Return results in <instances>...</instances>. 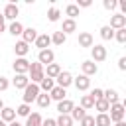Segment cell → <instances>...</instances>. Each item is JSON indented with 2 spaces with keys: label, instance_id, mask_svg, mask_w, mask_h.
I'll return each instance as SVG.
<instances>
[{
  "label": "cell",
  "instance_id": "obj_1",
  "mask_svg": "<svg viewBox=\"0 0 126 126\" xmlns=\"http://www.w3.org/2000/svg\"><path fill=\"white\" fill-rule=\"evenodd\" d=\"M28 73H30L28 79H30V83H33V85H39V83L43 81V77H45V73H43V65H41L39 61L30 63V71H28Z\"/></svg>",
  "mask_w": 126,
  "mask_h": 126
},
{
  "label": "cell",
  "instance_id": "obj_2",
  "mask_svg": "<svg viewBox=\"0 0 126 126\" xmlns=\"http://www.w3.org/2000/svg\"><path fill=\"white\" fill-rule=\"evenodd\" d=\"M110 112H108V118H110V122L114 124V122H122L124 120V116H126V106L122 104V102H116V104H110V108H108Z\"/></svg>",
  "mask_w": 126,
  "mask_h": 126
},
{
  "label": "cell",
  "instance_id": "obj_3",
  "mask_svg": "<svg viewBox=\"0 0 126 126\" xmlns=\"http://www.w3.org/2000/svg\"><path fill=\"white\" fill-rule=\"evenodd\" d=\"M41 91H39V85H33V83H30L26 89H24V94H22V100H24V104H32L35 98H37V94H39Z\"/></svg>",
  "mask_w": 126,
  "mask_h": 126
},
{
  "label": "cell",
  "instance_id": "obj_4",
  "mask_svg": "<svg viewBox=\"0 0 126 126\" xmlns=\"http://www.w3.org/2000/svg\"><path fill=\"white\" fill-rule=\"evenodd\" d=\"M91 61L93 63H102L104 59H106V47L104 45H100V43H94L93 47H91Z\"/></svg>",
  "mask_w": 126,
  "mask_h": 126
},
{
  "label": "cell",
  "instance_id": "obj_5",
  "mask_svg": "<svg viewBox=\"0 0 126 126\" xmlns=\"http://www.w3.org/2000/svg\"><path fill=\"white\" fill-rule=\"evenodd\" d=\"M14 73L16 75H28V71H30V61L26 59V57H16V61H14Z\"/></svg>",
  "mask_w": 126,
  "mask_h": 126
},
{
  "label": "cell",
  "instance_id": "obj_6",
  "mask_svg": "<svg viewBox=\"0 0 126 126\" xmlns=\"http://www.w3.org/2000/svg\"><path fill=\"white\" fill-rule=\"evenodd\" d=\"M18 14H20V8H18V4H14V2H10V4H6V8H4V12H2V16H4V20H10V22H16V18H18Z\"/></svg>",
  "mask_w": 126,
  "mask_h": 126
},
{
  "label": "cell",
  "instance_id": "obj_7",
  "mask_svg": "<svg viewBox=\"0 0 126 126\" xmlns=\"http://www.w3.org/2000/svg\"><path fill=\"white\" fill-rule=\"evenodd\" d=\"M37 61H39L43 67L51 65V63L55 61V53H53V49H41V51L37 53Z\"/></svg>",
  "mask_w": 126,
  "mask_h": 126
},
{
  "label": "cell",
  "instance_id": "obj_8",
  "mask_svg": "<svg viewBox=\"0 0 126 126\" xmlns=\"http://www.w3.org/2000/svg\"><path fill=\"white\" fill-rule=\"evenodd\" d=\"M55 83H57V87L67 89L69 85H73V75H71L69 71H61V73L55 77Z\"/></svg>",
  "mask_w": 126,
  "mask_h": 126
},
{
  "label": "cell",
  "instance_id": "obj_9",
  "mask_svg": "<svg viewBox=\"0 0 126 126\" xmlns=\"http://www.w3.org/2000/svg\"><path fill=\"white\" fill-rule=\"evenodd\" d=\"M35 47L41 51V49H49V45H51V35H47V33H37V37H35Z\"/></svg>",
  "mask_w": 126,
  "mask_h": 126
},
{
  "label": "cell",
  "instance_id": "obj_10",
  "mask_svg": "<svg viewBox=\"0 0 126 126\" xmlns=\"http://www.w3.org/2000/svg\"><path fill=\"white\" fill-rule=\"evenodd\" d=\"M47 94H49V98H51V100L61 102V100H65V96H67V89H61V87H57V85H55Z\"/></svg>",
  "mask_w": 126,
  "mask_h": 126
},
{
  "label": "cell",
  "instance_id": "obj_11",
  "mask_svg": "<svg viewBox=\"0 0 126 126\" xmlns=\"http://www.w3.org/2000/svg\"><path fill=\"white\" fill-rule=\"evenodd\" d=\"M110 28H112V30H122V28H126V16H122V14H112V16H110Z\"/></svg>",
  "mask_w": 126,
  "mask_h": 126
},
{
  "label": "cell",
  "instance_id": "obj_12",
  "mask_svg": "<svg viewBox=\"0 0 126 126\" xmlns=\"http://www.w3.org/2000/svg\"><path fill=\"white\" fill-rule=\"evenodd\" d=\"M81 75H87V77H91V75H96V71H98V67H96V63H93L91 59H87V61H83L81 63Z\"/></svg>",
  "mask_w": 126,
  "mask_h": 126
},
{
  "label": "cell",
  "instance_id": "obj_13",
  "mask_svg": "<svg viewBox=\"0 0 126 126\" xmlns=\"http://www.w3.org/2000/svg\"><path fill=\"white\" fill-rule=\"evenodd\" d=\"M102 98H104L108 104H116V102H120V94H118V91H114V89H106V91H102Z\"/></svg>",
  "mask_w": 126,
  "mask_h": 126
},
{
  "label": "cell",
  "instance_id": "obj_14",
  "mask_svg": "<svg viewBox=\"0 0 126 126\" xmlns=\"http://www.w3.org/2000/svg\"><path fill=\"white\" fill-rule=\"evenodd\" d=\"M35 37H37V30H35V28H24V32H22V41H26V43L30 45V43L35 41Z\"/></svg>",
  "mask_w": 126,
  "mask_h": 126
},
{
  "label": "cell",
  "instance_id": "obj_15",
  "mask_svg": "<svg viewBox=\"0 0 126 126\" xmlns=\"http://www.w3.org/2000/svg\"><path fill=\"white\" fill-rule=\"evenodd\" d=\"M73 85L77 87V91H87L91 87V79L87 75H79L77 79H73Z\"/></svg>",
  "mask_w": 126,
  "mask_h": 126
},
{
  "label": "cell",
  "instance_id": "obj_16",
  "mask_svg": "<svg viewBox=\"0 0 126 126\" xmlns=\"http://www.w3.org/2000/svg\"><path fill=\"white\" fill-rule=\"evenodd\" d=\"M0 120L6 122V124H10L12 120H16V110L10 108V106H4V108L0 110Z\"/></svg>",
  "mask_w": 126,
  "mask_h": 126
},
{
  "label": "cell",
  "instance_id": "obj_17",
  "mask_svg": "<svg viewBox=\"0 0 126 126\" xmlns=\"http://www.w3.org/2000/svg\"><path fill=\"white\" fill-rule=\"evenodd\" d=\"M14 53H16V57H26V55L30 53V45L20 39V41H16V45H14Z\"/></svg>",
  "mask_w": 126,
  "mask_h": 126
},
{
  "label": "cell",
  "instance_id": "obj_18",
  "mask_svg": "<svg viewBox=\"0 0 126 126\" xmlns=\"http://www.w3.org/2000/svg\"><path fill=\"white\" fill-rule=\"evenodd\" d=\"M79 45H81V47H93V45H94L93 35H91L89 32H81V33H79Z\"/></svg>",
  "mask_w": 126,
  "mask_h": 126
},
{
  "label": "cell",
  "instance_id": "obj_19",
  "mask_svg": "<svg viewBox=\"0 0 126 126\" xmlns=\"http://www.w3.org/2000/svg\"><path fill=\"white\" fill-rule=\"evenodd\" d=\"M43 73H45V77H49V79L55 81V77L61 73V67H59V63H51V65L43 67Z\"/></svg>",
  "mask_w": 126,
  "mask_h": 126
},
{
  "label": "cell",
  "instance_id": "obj_20",
  "mask_svg": "<svg viewBox=\"0 0 126 126\" xmlns=\"http://www.w3.org/2000/svg\"><path fill=\"white\" fill-rule=\"evenodd\" d=\"M12 85L16 87V89H26L28 85H30V79H28V75H16L14 79H12Z\"/></svg>",
  "mask_w": 126,
  "mask_h": 126
},
{
  "label": "cell",
  "instance_id": "obj_21",
  "mask_svg": "<svg viewBox=\"0 0 126 126\" xmlns=\"http://www.w3.org/2000/svg\"><path fill=\"white\" fill-rule=\"evenodd\" d=\"M73 106H75V104H73V100H69V98L57 102V110H59V114H71Z\"/></svg>",
  "mask_w": 126,
  "mask_h": 126
},
{
  "label": "cell",
  "instance_id": "obj_22",
  "mask_svg": "<svg viewBox=\"0 0 126 126\" xmlns=\"http://www.w3.org/2000/svg\"><path fill=\"white\" fill-rule=\"evenodd\" d=\"M75 30H77V22L67 18V20H63V26H61V30H59V32H63L65 35H69V33H73Z\"/></svg>",
  "mask_w": 126,
  "mask_h": 126
},
{
  "label": "cell",
  "instance_id": "obj_23",
  "mask_svg": "<svg viewBox=\"0 0 126 126\" xmlns=\"http://www.w3.org/2000/svg\"><path fill=\"white\" fill-rule=\"evenodd\" d=\"M41 120H43V118H41L39 112H32V114L26 118V124H24V126H41Z\"/></svg>",
  "mask_w": 126,
  "mask_h": 126
},
{
  "label": "cell",
  "instance_id": "obj_24",
  "mask_svg": "<svg viewBox=\"0 0 126 126\" xmlns=\"http://www.w3.org/2000/svg\"><path fill=\"white\" fill-rule=\"evenodd\" d=\"M69 116L73 118V122H75V120H79V122H81V120L87 116V110H85V108H81V106H73V110H71V114H69Z\"/></svg>",
  "mask_w": 126,
  "mask_h": 126
},
{
  "label": "cell",
  "instance_id": "obj_25",
  "mask_svg": "<svg viewBox=\"0 0 126 126\" xmlns=\"http://www.w3.org/2000/svg\"><path fill=\"white\" fill-rule=\"evenodd\" d=\"M8 32H10L14 37H18V35H22V32H24V26H22V24L16 20V22H12V24L8 26Z\"/></svg>",
  "mask_w": 126,
  "mask_h": 126
},
{
  "label": "cell",
  "instance_id": "obj_26",
  "mask_svg": "<svg viewBox=\"0 0 126 126\" xmlns=\"http://www.w3.org/2000/svg\"><path fill=\"white\" fill-rule=\"evenodd\" d=\"M53 87H55V81L49 79V77H43V81L39 83V91H41V93H49Z\"/></svg>",
  "mask_w": 126,
  "mask_h": 126
},
{
  "label": "cell",
  "instance_id": "obj_27",
  "mask_svg": "<svg viewBox=\"0 0 126 126\" xmlns=\"http://www.w3.org/2000/svg\"><path fill=\"white\" fill-rule=\"evenodd\" d=\"M35 102H37V106L47 108V106L51 104V98H49V94H47V93H39V94H37V98H35Z\"/></svg>",
  "mask_w": 126,
  "mask_h": 126
},
{
  "label": "cell",
  "instance_id": "obj_28",
  "mask_svg": "<svg viewBox=\"0 0 126 126\" xmlns=\"http://www.w3.org/2000/svg\"><path fill=\"white\" fill-rule=\"evenodd\" d=\"M93 108H96L98 110V114H106L108 112V108H110V104L104 100V98H100V100H94V106Z\"/></svg>",
  "mask_w": 126,
  "mask_h": 126
},
{
  "label": "cell",
  "instance_id": "obj_29",
  "mask_svg": "<svg viewBox=\"0 0 126 126\" xmlns=\"http://www.w3.org/2000/svg\"><path fill=\"white\" fill-rule=\"evenodd\" d=\"M55 124H57V126H73V118H71L69 114H59V116L55 118Z\"/></svg>",
  "mask_w": 126,
  "mask_h": 126
},
{
  "label": "cell",
  "instance_id": "obj_30",
  "mask_svg": "<svg viewBox=\"0 0 126 126\" xmlns=\"http://www.w3.org/2000/svg\"><path fill=\"white\" fill-rule=\"evenodd\" d=\"M110 118H108V112L106 114H96L94 116V126H110Z\"/></svg>",
  "mask_w": 126,
  "mask_h": 126
},
{
  "label": "cell",
  "instance_id": "obj_31",
  "mask_svg": "<svg viewBox=\"0 0 126 126\" xmlns=\"http://www.w3.org/2000/svg\"><path fill=\"white\" fill-rule=\"evenodd\" d=\"M100 37H102L104 41L114 39V30H112L110 26H102V28H100Z\"/></svg>",
  "mask_w": 126,
  "mask_h": 126
},
{
  "label": "cell",
  "instance_id": "obj_32",
  "mask_svg": "<svg viewBox=\"0 0 126 126\" xmlns=\"http://www.w3.org/2000/svg\"><path fill=\"white\" fill-rule=\"evenodd\" d=\"M94 106V100H93V96L91 94H83L81 96V108H85V110H91Z\"/></svg>",
  "mask_w": 126,
  "mask_h": 126
},
{
  "label": "cell",
  "instance_id": "obj_33",
  "mask_svg": "<svg viewBox=\"0 0 126 126\" xmlns=\"http://www.w3.org/2000/svg\"><path fill=\"white\" fill-rule=\"evenodd\" d=\"M65 39H67V35L63 32H53V35H51V43H55V45H63Z\"/></svg>",
  "mask_w": 126,
  "mask_h": 126
},
{
  "label": "cell",
  "instance_id": "obj_34",
  "mask_svg": "<svg viewBox=\"0 0 126 126\" xmlns=\"http://www.w3.org/2000/svg\"><path fill=\"white\" fill-rule=\"evenodd\" d=\"M65 14L69 16V20H75V18L79 16V8H77L75 4H67V6H65Z\"/></svg>",
  "mask_w": 126,
  "mask_h": 126
},
{
  "label": "cell",
  "instance_id": "obj_35",
  "mask_svg": "<svg viewBox=\"0 0 126 126\" xmlns=\"http://www.w3.org/2000/svg\"><path fill=\"white\" fill-rule=\"evenodd\" d=\"M59 16H61V10H59V8H55V6H53V8H49V10H47V20H49V22H57V20H59Z\"/></svg>",
  "mask_w": 126,
  "mask_h": 126
},
{
  "label": "cell",
  "instance_id": "obj_36",
  "mask_svg": "<svg viewBox=\"0 0 126 126\" xmlns=\"http://www.w3.org/2000/svg\"><path fill=\"white\" fill-rule=\"evenodd\" d=\"M14 110H16V114H18V116H26V118L32 114V112H30V110H32V108H30V104H24V102H22L18 108H14Z\"/></svg>",
  "mask_w": 126,
  "mask_h": 126
},
{
  "label": "cell",
  "instance_id": "obj_37",
  "mask_svg": "<svg viewBox=\"0 0 126 126\" xmlns=\"http://www.w3.org/2000/svg\"><path fill=\"white\" fill-rule=\"evenodd\" d=\"M114 39H116L118 43H126V28H122V30H114Z\"/></svg>",
  "mask_w": 126,
  "mask_h": 126
},
{
  "label": "cell",
  "instance_id": "obj_38",
  "mask_svg": "<svg viewBox=\"0 0 126 126\" xmlns=\"http://www.w3.org/2000/svg\"><path fill=\"white\" fill-rule=\"evenodd\" d=\"M102 6H104V10H116L118 8V0H102Z\"/></svg>",
  "mask_w": 126,
  "mask_h": 126
},
{
  "label": "cell",
  "instance_id": "obj_39",
  "mask_svg": "<svg viewBox=\"0 0 126 126\" xmlns=\"http://www.w3.org/2000/svg\"><path fill=\"white\" fill-rule=\"evenodd\" d=\"M79 126H94V116H91V114H87L81 122H79Z\"/></svg>",
  "mask_w": 126,
  "mask_h": 126
},
{
  "label": "cell",
  "instance_id": "obj_40",
  "mask_svg": "<svg viewBox=\"0 0 126 126\" xmlns=\"http://www.w3.org/2000/svg\"><path fill=\"white\" fill-rule=\"evenodd\" d=\"M89 94L93 96V100H100V98H102V89H93Z\"/></svg>",
  "mask_w": 126,
  "mask_h": 126
},
{
  "label": "cell",
  "instance_id": "obj_41",
  "mask_svg": "<svg viewBox=\"0 0 126 126\" xmlns=\"http://www.w3.org/2000/svg\"><path fill=\"white\" fill-rule=\"evenodd\" d=\"M8 87H10V81H8V77L0 75V91H6Z\"/></svg>",
  "mask_w": 126,
  "mask_h": 126
},
{
  "label": "cell",
  "instance_id": "obj_42",
  "mask_svg": "<svg viewBox=\"0 0 126 126\" xmlns=\"http://www.w3.org/2000/svg\"><path fill=\"white\" fill-rule=\"evenodd\" d=\"M91 4H93L91 0H77V4H75V6H77V8H89Z\"/></svg>",
  "mask_w": 126,
  "mask_h": 126
},
{
  "label": "cell",
  "instance_id": "obj_43",
  "mask_svg": "<svg viewBox=\"0 0 126 126\" xmlns=\"http://www.w3.org/2000/svg\"><path fill=\"white\" fill-rule=\"evenodd\" d=\"M41 126H57V124H55V118H45L41 120Z\"/></svg>",
  "mask_w": 126,
  "mask_h": 126
},
{
  "label": "cell",
  "instance_id": "obj_44",
  "mask_svg": "<svg viewBox=\"0 0 126 126\" xmlns=\"http://www.w3.org/2000/svg\"><path fill=\"white\" fill-rule=\"evenodd\" d=\"M118 69L120 71H126V57H120L118 59Z\"/></svg>",
  "mask_w": 126,
  "mask_h": 126
},
{
  "label": "cell",
  "instance_id": "obj_45",
  "mask_svg": "<svg viewBox=\"0 0 126 126\" xmlns=\"http://www.w3.org/2000/svg\"><path fill=\"white\" fill-rule=\"evenodd\" d=\"M4 30H6V20H4V16L0 14V33H2Z\"/></svg>",
  "mask_w": 126,
  "mask_h": 126
},
{
  "label": "cell",
  "instance_id": "obj_46",
  "mask_svg": "<svg viewBox=\"0 0 126 126\" xmlns=\"http://www.w3.org/2000/svg\"><path fill=\"white\" fill-rule=\"evenodd\" d=\"M8 126H24V124H20V122H18V120H12V122H10V124H8Z\"/></svg>",
  "mask_w": 126,
  "mask_h": 126
},
{
  "label": "cell",
  "instance_id": "obj_47",
  "mask_svg": "<svg viewBox=\"0 0 126 126\" xmlns=\"http://www.w3.org/2000/svg\"><path fill=\"white\" fill-rule=\"evenodd\" d=\"M114 126H126V122L122 120V122H114Z\"/></svg>",
  "mask_w": 126,
  "mask_h": 126
},
{
  "label": "cell",
  "instance_id": "obj_48",
  "mask_svg": "<svg viewBox=\"0 0 126 126\" xmlns=\"http://www.w3.org/2000/svg\"><path fill=\"white\" fill-rule=\"evenodd\" d=\"M2 108H4V102H2V98H0V110H2Z\"/></svg>",
  "mask_w": 126,
  "mask_h": 126
},
{
  "label": "cell",
  "instance_id": "obj_49",
  "mask_svg": "<svg viewBox=\"0 0 126 126\" xmlns=\"http://www.w3.org/2000/svg\"><path fill=\"white\" fill-rule=\"evenodd\" d=\"M0 126H8V124H6V122H2V120H0Z\"/></svg>",
  "mask_w": 126,
  "mask_h": 126
}]
</instances>
